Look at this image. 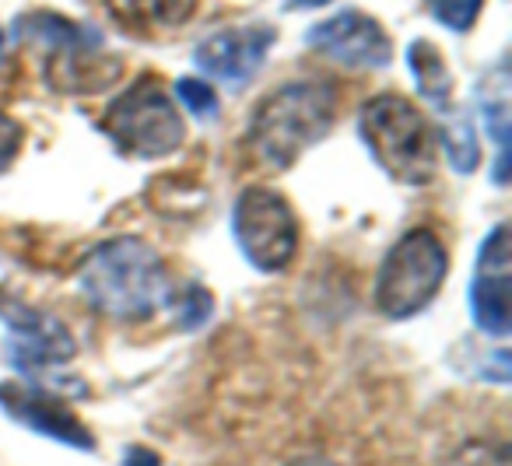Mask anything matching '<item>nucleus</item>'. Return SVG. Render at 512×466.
<instances>
[{
  "mask_svg": "<svg viewBox=\"0 0 512 466\" xmlns=\"http://www.w3.org/2000/svg\"><path fill=\"white\" fill-rule=\"evenodd\" d=\"M85 298L113 319H148L172 302V281L162 256L137 235H120L92 249L81 263Z\"/></svg>",
  "mask_w": 512,
  "mask_h": 466,
  "instance_id": "f257e3e1",
  "label": "nucleus"
},
{
  "mask_svg": "<svg viewBox=\"0 0 512 466\" xmlns=\"http://www.w3.org/2000/svg\"><path fill=\"white\" fill-rule=\"evenodd\" d=\"M337 95L327 81H292L267 95L249 123V148L271 169H288L330 134Z\"/></svg>",
  "mask_w": 512,
  "mask_h": 466,
  "instance_id": "f03ea898",
  "label": "nucleus"
},
{
  "mask_svg": "<svg viewBox=\"0 0 512 466\" xmlns=\"http://www.w3.org/2000/svg\"><path fill=\"white\" fill-rule=\"evenodd\" d=\"M358 130H362L376 165L393 183L425 186L435 179L439 134L411 99L393 92L369 99L358 116Z\"/></svg>",
  "mask_w": 512,
  "mask_h": 466,
  "instance_id": "7ed1b4c3",
  "label": "nucleus"
},
{
  "mask_svg": "<svg viewBox=\"0 0 512 466\" xmlns=\"http://www.w3.org/2000/svg\"><path fill=\"white\" fill-rule=\"evenodd\" d=\"M446 246L428 228L400 235L376 274V305L390 319H411L432 305L446 281Z\"/></svg>",
  "mask_w": 512,
  "mask_h": 466,
  "instance_id": "20e7f679",
  "label": "nucleus"
},
{
  "mask_svg": "<svg viewBox=\"0 0 512 466\" xmlns=\"http://www.w3.org/2000/svg\"><path fill=\"white\" fill-rule=\"evenodd\" d=\"M102 130L113 137L116 148L134 158H165L186 137L176 102L155 78H141L120 99L109 102L106 116H102Z\"/></svg>",
  "mask_w": 512,
  "mask_h": 466,
  "instance_id": "39448f33",
  "label": "nucleus"
},
{
  "mask_svg": "<svg viewBox=\"0 0 512 466\" xmlns=\"http://www.w3.org/2000/svg\"><path fill=\"white\" fill-rule=\"evenodd\" d=\"M232 232L242 256L264 274H278L295 260L299 249V221L281 193L267 186H249L235 200Z\"/></svg>",
  "mask_w": 512,
  "mask_h": 466,
  "instance_id": "423d86ee",
  "label": "nucleus"
},
{
  "mask_svg": "<svg viewBox=\"0 0 512 466\" xmlns=\"http://www.w3.org/2000/svg\"><path fill=\"white\" fill-rule=\"evenodd\" d=\"M0 319L11 330V361L22 372H46L74 358V340L50 312L0 295Z\"/></svg>",
  "mask_w": 512,
  "mask_h": 466,
  "instance_id": "0eeeda50",
  "label": "nucleus"
},
{
  "mask_svg": "<svg viewBox=\"0 0 512 466\" xmlns=\"http://www.w3.org/2000/svg\"><path fill=\"white\" fill-rule=\"evenodd\" d=\"M0 410L18 421L22 428L46 435L60 445H71L81 452H95L92 431L81 424V417L67 407L64 400H57L53 393H46L43 386H29V382H0Z\"/></svg>",
  "mask_w": 512,
  "mask_h": 466,
  "instance_id": "6e6552de",
  "label": "nucleus"
},
{
  "mask_svg": "<svg viewBox=\"0 0 512 466\" xmlns=\"http://www.w3.org/2000/svg\"><path fill=\"white\" fill-rule=\"evenodd\" d=\"M309 46L355 71H379L393 60V43L386 29L362 11H344L309 29Z\"/></svg>",
  "mask_w": 512,
  "mask_h": 466,
  "instance_id": "1a4fd4ad",
  "label": "nucleus"
},
{
  "mask_svg": "<svg viewBox=\"0 0 512 466\" xmlns=\"http://www.w3.org/2000/svg\"><path fill=\"white\" fill-rule=\"evenodd\" d=\"M512 256H509V228L495 225L477 253V274L470 288V309L474 323L491 337H505L512 330L509 288H512Z\"/></svg>",
  "mask_w": 512,
  "mask_h": 466,
  "instance_id": "9d476101",
  "label": "nucleus"
},
{
  "mask_svg": "<svg viewBox=\"0 0 512 466\" xmlns=\"http://www.w3.org/2000/svg\"><path fill=\"white\" fill-rule=\"evenodd\" d=\"M274 39H278V32L271 25H235V29H221L214 36H207L193 50V60L211 78L225 81V85H242V81H249L260 71Z\"/></svg>",
  "mask_w": 512,
  "mask_h": 466,
  "instance_id": "9b49d317",
  "label": "nucleus"
},
{
  "mask_svg": "<svg viewBox=\"0 0 512 466\" xmlns=\"http://www.w3.org/2000/svg\"><path fill=\"white\" fill-rule=\"evenodd\" d=\"M106 4L123 29L151 36V32L179 29L193 15L197 0H106Z\"/></svg>",
  "mask_w": 512,
  "mask_h": 466,
  "instance_id": "f8f14e48",
  "label": "nucleus"
},
{
  "mask_svg": "<svg viewBox=\"0 0 512 466\" xmlns=\"http://www.w3.org/2000/svg\"><path fill=\"white\" fill-rule=\"evenodd\" d=\"M15 39L29 46H39V50H50V53H60V50H71V46H85L92 39H99V32L85 29V25H74L67 18H57V15H25L15 22Z\"/></svg>",
  "mask_w": 512,
  "mask_h": 466,
  "instance_id": "ddd939ff",
  "label": "nucleus"
},
{
  "mask_svg": "<svg viewBox=\"0 0 512 466\" xmlns=\"http://www.w3.org/2000/svg\"><path fill=\"white\" fill-rule=\"evenodd\" d=\"M407 64H411L421 95H425L435 109H446L449 95H453V78H449V67H446V60H442V53L435 50L432 43L418 39V43L407 46Z\"/></svg>",
  "mask_w": 512,
  "mask_h": 466,
  "instance_id": "4468645a",
  "label": "nucleus"
},
{
  "mask_svg": "<svg viewBox=\"0 0 512 466\" xmlns=\"http://www.w3.org/2000/svg\"><path fill=\"white\" fill-rule=\"evenodd\" d=\"M439 141H442V148H446V155H449V162H453L456 172L470 176V172L477 169V162H481V151H477V137H474V127H470L467 116H456V120H449L446 127H442Z\"/></svg>",
  "mask_w": 512,
  "mask_h": 466,
  "instance_id": "2eb2a0df",
  "label": "nucleus"
},
{
  "mask_svg": "<svg viewBox=\"0 0 512 466\" xmlns=\"http://www.w3.org/2000/svg\"><path fill=\"white\" fill-rule=\"evenodd\" d=\"M172 309H176V319L183 330H197V326H204L207 319H211L214 302H211V295H207V288L190 284L186 291L172 295Z\"/></svg>",
  "mask_w": 512,
  "mask_h": 466,
  "instance_id": "dca6fc26",
  "label": "nucleus"
},
{
  "mask_svg": "<svg viewBox=\"0 0 512 466\" xmlns=\"http://www.w3.org/2000/svg\"><path fill=\"white\" fill-rule=\"evenodd\" d=\"M425 4L435 22H442L453 32H467V29H474L484 0H425Z\"/></svg>",
  "mask_w": 512,
  "mask_h": 466,
  "instance_id": "f3484780",
  "label": "nucleus"
},
{
  "mask_svg": "<svg viewBox=\"0 0 512 466\" xmlns=\"http://www.w3.org/2000/svg\"><path fill=\"white\" fill-rule=\"evenodd\" d=\"M176 99L183 102L197 120H214V116H218V95H214L211 85H204V81H197V78H179Z\"/></svg>",
  "mask_w": 512,
  "mask_h": 466,
  "instance_id": "a211bd4d",
  "label": "nucleus"
},
{
  "mask_svg": "<svg viewBox=\"0 0 512 466\" xmlns=\"http://www.w3.org/2000/svg\"><path fill=\"white\" fill-rule=\"evenodd\" d=\"M22 127H18L15 120H11L8 113H0V176L11 169V162L18 158V151H22Z\"/></svg>",
  "mask_w": 512,
  "mask_h": 466,
  "instance_id": "6ab92c4d",
  "label": "nucleus"
},
{
  "mask_svg": "<svg viewBox=\"0 0 512 466\" xmlns=\"http://www.w3.org/2000/svg\"><path fill=\"white\" fill-rule=\"evenodd\" d=\"M288 466H341L334 459H323V456H302V459H292Z\"/></svg>",
  "mask_w": 512,
  "mask_h": 466,
  "instance_id": "aec40b11",
  "label": "nucleus"
},
{
  "mask_svg": "<svg viewBox=\"0 0 512 466\" xmlns=\"http://www.w3.org/2000/svg\"><path fill=\"white\" fill-rule=\"evenodd\" d=\"M323 4H330V0H285V8H323Z\"/></svg>",
  "mask_w": 512,
  "mask_h": 466,
  "instance_id": "412c9836",
  "label": "nucleus"
},
{
  "mask_svg": "<svg viewBox=\"0 0 512 466\" xmlns=\"http://www.w3.org/2000/svg\"><path fill=\"white\" fill-rule=\"evenodd\" d=\"M4 43H8V36H4V29H0V53H4Z\"/></svg>",
  "mask_w": 512,
  "mask_h": 466,
  "instance_id": "4be33fe9",
  "label": "nucleus"
}]
</instances>
